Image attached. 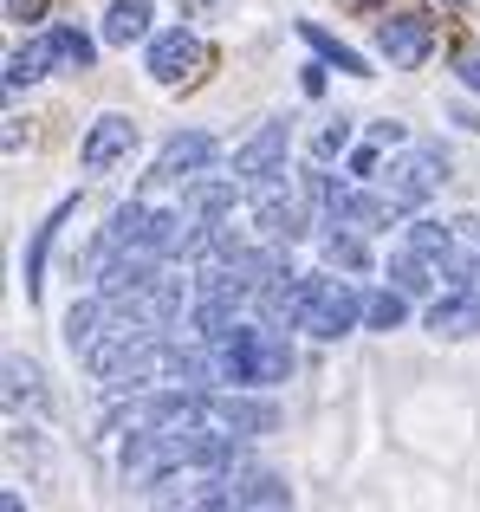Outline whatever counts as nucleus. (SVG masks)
Masks as SVG:
<instances>
[{
    "label": "nucleus",
    "mask_w": 480,
    "mask_h": 512,
    "mask_svg": "<svg viewBox=\"0 0 480 512\" xmlns=\"http://www.w3.org/2000/svg\"><path fill=\"white\" fill-rule=\"evenodd\" d=\"M208 357H215V383H228V389H273L292 376L286 338L266 325H234L221 344H208Z\"/></svg>",
    "instance_id": "obj_1"
},
{
    "label": "nucleus",
    "mask_w": 480,
    "mask_h": 512,
    "mask_svg": "<svg viewBox=\"0 0 480 512\" xmlns=\"http://www.w3.org/2000/svg\"><path fill=\"white\" fill-rule=\"evenodd\" d=\"M357 325H364V292L351 279H325V273L299 279V318H292V331H312L318 344H338Z\"/></svg>",
    "instance_id": "obj_2"
},
{
    "label": "nucleus",
    "mask_w": 480,
    "mask_h": 512,
    "mask_svg": "<svg viewBox=\"0 0 480 512\" xmlns=\"http://www.w3.org/2000/svg\"><path fill=\"white\" fill-rule=\"evenodd\" d=\"M195 422L247 441V435H273V428H279V409H273V402L240 396V389H202V396H195Z\"/></svg>",
    "instance_id": "obj_3"
},
{
    "label": "nucleus",
    "mask_w": 480,
    "mask_h": 512,
    "mask_svg": "<svg viewBox=\"0 0 480 512\" xmlns=\"http://www.w3.org/2000/svg\"><path fill=\"white\" fill-rule=\"evenodd\" d=\"M377 52L390 65H403V72H416L435 52V20L429 13H390V20H377Z\"/></svg>",
    "instance_id": "obj_4"
},
{
    "label": "nucleus",
    "mask_w": 480,
    "mask_h": 512,
    "mask_svg": "<svg viewBox=\"0 0 480 512\" xmlns=\"http://www.w3.org/2000/svg\"><path fill=\"white\" fill-rule=\"evenodd\" d=\"M202 65H208V46L195 33H156L150 39V78L156 85H189V78H202Z\"/></svg>",
    "instance_id": "obj_5"
},
{
    "label": "nucleus",
    "mask_w": 480,
    "mask_h": 512,
    "mask_svg": "<svg viewBox=\"0 0 480 512\" xmlns=\"http://www.w3.org/2000/svg\"><path fill=\"white\" fill-rule=\"evenodd\" d=\"M208 163H215V137H208V130H176V137L156 150L150 182H169V188H176V182H195Z\"/></svg>",
    "instance_id": "obj_6"
},
{
    "label": "nucleus",
    "mask_w": 480,
    "mask_h": 512,
    "mask_svg": "<svg viewBox=\"0 0 480 512\" xmlns=\"http://www.w3.org/2000/svg\"><path fill=\"white\" fill-rule=\"evenodd\" d=\"M130 150H137V124H130L124 111H104L98 124L85 130V150H78V163H85V175H104V169L124 163Z\"/></svg>",
    "instance_id": "obj_7"
},
{
    "label": "nucleus",
    "mask_w": 480,
    "mask_h": 512,
    "mask_svg": "<svg viewBox=\"0 0 480 512\" xmlns=\"http://www.w3.org/2000/svg\"><path fill=\"white\" fill-rule=\"evenodd\" d=\"M442 182H448V163H442L435 150H409L403 163L390 169V195L403 201V208H422V201H429Z\"/></svg>",
    "instance_id": "obj_8"
},
{
    "label": "nucleus",
    "mask_w": 480,
    "mask_h": 512,
    "mask_svg": "<svg viewBox=\"0 0 480 512\" xmlns=\"http://www.w3.org/2000/svg\"><path fill=\"white\" fill-rule=\"evenodd\" d=\"M429 331H435V338H448V344L480 338V292H474V286L442 292V299L429 305Z\"/></svg>",
    "instance_id": "obj_9"
},
{
    "label": "nucleus",
    "mask_w": 480,
    "mask_h": 512,
    "mask_svg": "<svg viewBox=\"0 0 480 512\" xmlns=\"http://www.w3.org/2000/svg\"><path fill=\"white\" fill-rule=\"evenodd\" d=\"M286 163V124H260L247 143L234 150V175L240 182H260V175H279Z\"/></svg>",
    "instance_id": "obj_10"
},
{
    "label": "nucleus",
    "mask_w": 480,
    "mask_h": 512,
    "mask_svg": "<svg viewBox=\"0 0 480 512\" xmlns=\"http://www.w3.org/2000/svg\"><path fill=\"white\" fill-rule=\"evenodd\" d=\"M72 208H78V201H59V208H52L46 221L33 227V240H26V260H20V286H26V299H39V273H46V253H52V240H59V227L72 221Z\"/></svg>",
    "instance_id": "obj_11"
},
{
    "label": "nucleus",
    "mask_w": 480,
    "mask_h": 512,
    "mask_svg": "<svg viewBox=\"0 0 480 512\" xmlns=\"http://www.w3.org/2000/svg\"><path fill=\"white\" fill-rule=\"evenodd\" d=\"M150 0H111L104 7V46H137V39H150Z\"/></svg>",
    "instance_id": "obj_12"
},
{
    "label": "nucleus",
    "mask_w": 480,
    "mask_h": 512,
    "mask_svg": "<svg viewBox=\"0 0 480 512\" xmlns=\"http://www.w3.org/2000/svg\"><path fill=\"white\" fill-rule=\"evenodd\" d=\"M390 279L409 292V299H422V292H435V286H442V266H435L429 253H416V247L403 240V247L390 253Z\"/></svg>",
    "instance_id": "obj_13"
},
{
    "label": "nucleus",
    "mask_w": 480,
    "mask_h": 512,
    "mask_svg": "<svg viewBox=\"0 0 480 512\" xmlns=\"http://www.w3.org/2000/svg\"><path fill=\"white\" fill-rule=\"evenodd\" d=\"M299 39H305V46H312L325 65H338V72H351V78H370V72H364V52H351L338 33H325L318 20H299Z\"/></svg>",
    "instance_id": "obj_14"
},
{
    "label": "nucleus",
    "mask_w": 480,
    "mask_h": 512,
    "mask_svg": "<svg viewBox=\"0 0 480 512\" xmlns=\"http://www.w3.org/2000/svg\"><path fill=\"white\" fill-rule=\"evenodd\" d=\"M318 247H325V260H331V266H344V273H364V266H370V247L357 240V227H344V221H325Z\"/></svg>",
    "instance_id": "obj_15"
},
{
    "label": "nucleus",
    "mask_w": 480,
    "mask_h": 512,
    "mask_svg": "<svg viewBox=\"0 0 480 512\" xmlns=\"http://www.w3.org/2000/svg\"><path fill=\"white\" fill-rule=\"evenodd\" d=\"M46 409V376L33 357H7V409Z\"/></svg>",
    "instance_id": "obj_16"
},
{
    "label": "nucleus",
    "mask_w": 480,
    "mask_h": 512,
    "mask_svg": "<svg viewBox=\"0 0 480 512\" xmlns=\"http://www.w3.org/2000/svg\"><path fill=\"white\" fill-rule=\"evenodd\" d=\"M52 65H59V59H52V33H46V39H33V46H20V52L7 59V91H20V85H33V78H46Z\"/></svg>",
    "instance_id": "obj_17"
},
{
    "label": "nucleus",
    "mask_w": 480,
    "mask_h": 512,
    "mask_svg": "<svg viewBox=\"0 0 480 512\" xmlns=\"http://www.w3.org/2000/svg\"><path fill=\"white\" fill-rule=\"evenodd\" d=\"M403 318H409V292H403V286L364 292V325H370V331H396Z\"/></svg>",
    "instance_id": "obj_18"
},
{
    "label": "nucleus",
    "mask_w": 480,
    "mask_h": 512,
    "mask_svg": "<svg viewBox=\"0 0 480 512\" xmlns=\"http://www.w3.org/2000/svg\"><path fill=\"white\" fill-rule=\"evenodd\" d=\"M52 59H59V72H91L98 46H91V33H78V26H52Z\"/></svg>",
    "instance_id": "obj_19"
},
{
    "label": "nucleus",
    "mask_w": 480,
    "mask_h": 512,
    "mask_svg": "<svg viewBox=\"0 0 480 512\" xmlns=\"http://www.w3.org/2000/svg\"><path fill=\"white\" fill-rule=\"evenodd\" d=\"M98 325H104V292H98V299H85V305H72V312H65V344H72V350H85L91 338H98Z\"/></svg>",
    "instance_id": "obj_20"
},
{
    "label": "nucleus",
    "mask_w": 480,
    "mask_h": 512,
    "mask_svg": "<svg viewBox=\"0 0 480 512\" xmlns=\"http://www.w3.org/2000/svg\"><path fill=\"white\" fill-rule=\"evenodd\" d=\"M344 150H351V117H331V124L318 130L312 156H318V163H331V156H344Z\"/></svg>",
    "instance_id": "obj_21"
},
{
    "label": "nucleus",
    "mask_w": 480,
    "mask_h": 512,
    "mask_svg": "<svg viewBox=\"0 0 480 512\" xmlns=\"http://www.w3.org/2000/svg\"><path fill=\"white\" fill-rule=\"evenodd\" d=\"M0 13L20 20V26H33V20H46V0H0Z\"/></svg>",
    "instance_id": "obj_22"
},
{
    "label": "nucleus",
    "mask_w": 480,
    "mask_h": 512,
    "mask_svg": "<svg viewBox=\"0 0 480 512\" xmlns=\"http://www.w3.org/2000/svg\"><path fill=\"white\" fill-rule=\"evenodd\" d=\"M377 150H383V143H370V150H357V156H351V175H357V182H370V175H377V163H383Z\"/></svg>",
    "instance_id": "obj_23"
},
{
    "label": "nucleus",
    "mask_w": 480,
    "mask_h": 512,
    "mask_svg": "<svg viewBox=\"0 0 480 512\" xmlns=\"http://www.w3.org/2000/svg\"><path fill=\"white\" fill-rule=\"evenodd\" d=\"M461 85L480 91V59H474V52H461Z\"/></svg>",
    "instance_id": "obj_24"
},
{
    "label": "nucleus",
    "mask_w": 480,
    "mask_h": 512,
    "mask_svg": "<svg viewBox=\"0 0 480 512\" xmlns=\"http://www.w3.org/2000/svg\"><path fill=\"white\" fill-rule=\"evenodd\" d=\"M215 7H228V0H182V13H202V20H208Z\"/></svg>",
    "instance_id": "obj_25"
},
{
    "label": "nucleus",
    "mask_w": 480,
    "mask_h": 512,
    "mask_svg": "<svg viewBox=\"0 0 480 512\" xmlns=\"http://www.w3.org/2000/svg\"><path fill=\"white\" fill-rule=\"evenodd\" d=\"M0 512H26V500H20V487H7V493H0Z\"/></svg>",
    "instance_id": "obj_26"
},
{
    "label": "nucleus",
    "mask_w": 480,
    "mask_h": 512,
    "mask_svg": "<svg viewBox=\"0 0 480 512\" xmlns=\"http://www.w3.org/2000/svg\"><path fill=\"white\" fill-rule=\"evenodd\" d=\"M461 227V234H468V240H480V221H455Z\"/></svg>",
    "instance_id": "obj_27"
},
{
    "label": "nucleus",
    "mask_w": 480,
    "mask_h": 512,
    "mask_svg": "<svg viewBox=\"0 0 480 512\" xmlns=\"http://www.w3.org/2000/svg\"><path fill=\"white\" fill-rule=\"evenodd\" d=\"M344 7H377V0H344Z\"/></svg>",
    "instance_id": "obj_28"
}]
</instances>
